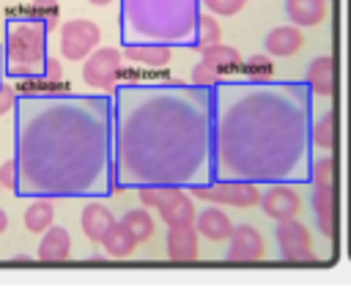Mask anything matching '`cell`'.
<instances>
[{
    "label": "cell",
    "mask_w": 351,
    "mask_h": 293,
    "mask_svg": "<svg viewBox=\"0 0 351 293\" xmlns=\"http://www.w3.org/2000/svg\"><path fill=\"white\" fill-rule=\"evenodd\" d=\"M19 197H107L115 183V99L19 96L14 107Z\"/></svg>",
    "instance_id": "1"
},
{
    "label": "cell",
    "mask_w": 351,
    "mask_h": 293,
    "mask_svg": "<svg viewBox=\"0 0 351 293\" xmlns=\"http://www.w3.org/2000/svg\"><path fill=\"white\" fill-rule=\"evenodd\" d=\"M115 183L192 189L214 181V96L184 82L115 88Z\"/></svg>",
    "instance_id": "2"
},
{
    "label": "cell",
    "mask_w": 351,
    "mask_h": 293,
    "mask_svg": "<svg viewBox=\"0 0 351 293\" xmlns=\"http://www.w3.org/2000/svg\"><path fill=\"white\" fill-rule=\"evenodd\" d=\"M282 90L271 82H230L211 90L214 96V178L217 181H296L299 175L282 145L293 137L282 129Z\"/></svg>",
    "instance_id": "3"
},
{
    "label": "cell",
    "mask_w": 351,
    "mask_h": 293,
    "mask_svg": "<svg viewBox=\"0 0 351 293\" xmlns=\"http://www.w3.org/2000/svg\"><path fill=\"white\" fill-rule=\"evenodd\" d=\"M200 0H121V41L126 44H181L197 41Z\"/></svg>",
    "instance_id": "4"
},
{
    "label": "cell",
    "mask_w": 351,
    "mask_h": 293,
    "mask_svg": "<svg viewBox=\"0 0 351 293\" xmlns=\"http://www.w3.org/2000/svg\"><path fill=\"white\" fill-rule=\"evenodd\" d=\"M47 25L33 16V11L14 8L5 19V77L11 79H38L47 66Z\"/></svg>",
    "instance_id": "5"
},
{
    "label": "cell",
    "mask_w": 351,
    "mask_h": 293,
    "mask_svg": "<svg viewBox=\"0 0 351 293\" xmlns=\"http://www.w3.org/2000/svg\"><path fill=\"white\" fill-rule=\"evenodd\" d=\"M192 197L197 200H208L214 205H233V208H250V205H261L263 189L255 181H208V183H197L189 189Z\"/></svg>",
    "instance_id": "6"
},
{
    "label": "cell",
    "mask_w": 351,
    "mask_h": 293,
    "mask_svg": "<svg viewBox=\"0 0 351 293\" xmlns=\"http://www.w3.org/2000/svg\"><path fill=\"white\" fill-rule=\"evenodd\" d=\"M99 41H101V30L93 19H69L58 30L60 55L66 60H85L99 49Z\"/></svg>",
    "instance_id": "7"
},
{
    "label": "cell",
    "mask_w": 351,
    "mask_h": 293,
    "mask_svg": "<svg viewBox=\"0 0 351 293\" xmlns=\"http://www.w3.org/2000/svg\"><path fill=\"white\" fill-rule=\"evenodd\" d=\"M123 52L115 47H99L82 63V79L96 90H115L118 79L123 77Z\"/></svg>",
    "instance_id": "8"
},
{
    "label": "cell",
    "mask_w": 351,
    "mask_h": 293,
    "mask_svg": "<svg viewBox=\"0 0 351 293\" xmlns=\"http://www.w3.org/2000/svg\"><path fill=\"white\" fill-rule=\"evenodd\" d=\"M277 246H280V255L285 260H296V263H304V260H315V252H313V238L307 233V227L293 216V219H282L277 222Z\"/></svg>",
    "instance_id": "9"
},
{
    "label": "cell",
    "mask_w": 351,
    "mask_h": 293,
    "mask_svg": "<svg viewBox=\"0 0 351 293\" xmlns=\"http://www.w3.org/2000/svg\"><path fill=\"white\" fill-rule=\"evenodd\" d=\"M261 208L269 219L274 222H282V219H293L302 208V197L299 192L288 183V181H274L263 189V197H261Z\"/></svg>",
    "instance_id": "10"
},
{
    "label": "cell",
    "mask_w": 351,
    "mask_h": 293,
    "mask_svg": "<svg viewBox=\"0 0 351 293\" xmlns=\"http://www.w3.org/2000/svg\"><path fill=\"white\" fill-rule=\"evenodd\" d=\"M263 255H266L263 235H261L252 225H239V227H233V233H230V238H228V249H225V257H228V260L252 263V260H261Z\"/></svg>",
    "instance_id": "11"
},
{
    "label": "cell",
    "mask_w": 351,
    "mask_h": 293,
    "mask_svg": "<svg viewBox=\"0 0 351 293\" xmlns=\"http://www.w3.org/2000/svg\"><path fill=\"white\" fill-rule=\"evenodd\" d=\"M167 257L186 263L195 260L200 255V244H197V227L195 225H173L167 227Z\"/></svg>",
    "instance_id": "12"
},
{
    "label": "cell",
    "mask_w": 351,
    "mask_h": 293,
    "mask_svg": "<svg viewBox=\"0 0 351 293\" xmlns=\"http://www.w3.org/2000/svg\"><path fill=\"white\" fill-rule=\"evenodd\" d=\"M195 227H197V233L206 235L208 241H228L236 225H233V219H230L219 205L211 203L208 208L197 211V216H195Z\"/></svg>",
    "instance_id": "13"
},
{
    "label": "cell",
    "mask_w": 351,
    "mask_h": 293,
    "mask_svg": "<svg viewBox=\"0 0 351 293\" xmlns=\"http://www.w3.org/2000/svg\"><path fill=\"white\" fill-rule=\"evenodd\" d=\"M302 44H304V36H302L299 25H277L263 38L266 52L274 55V58H291L302 49Z\"/></svg>",
    "instance_id": "14"
},
{
    "label": "cell",
    "mask_w": 351,
    "mask_h": 293,
    "mask_svg": "<svg viewBox=\"0 0 351 293\" xmlns=\"http://www.w3.org/2000/svg\"><path fill=\"white\" fill-rule=\"evenodd\" d=\"M159 216L167 227L173 225H195V203H192V192L178 186L173 192V197H167V203L159 208Z\"/></svg>",
    "instance_id": "15"
},
{
    "label": "cell",
    "mask_w": 351,
    "mask_h": 293,
    "mask_svg": "<svg viewBox=\"0 0 351 293\" xmlns=\"http://www.w3.org/2000/svg\"><path fill=\"white\" fill-rule=\"evenodd\" d=\"M203 58L200 60H206L214 71H219L225 79L228 77H233V74H241V68H244V60H241V55L233 49V47H228V44H211V47H206L203 52H200Z\"/></svg>",
    "instance_id": "16"
},
{
    "label": "cell",
    "mask_w": 351,
    "mask_h": 293,
    "mask_svg": "<svg viewBox=\"0 0 351 293\" xmlns=\"http://www.w3.org/2000/svg\"><path fill=\"white\" fill-rule=\"evenodd\" d=\"M71 255V235L63 230V227H49L41 233V241H38V252L36 257L38 260H47V263H60Z\"/></svg>",
    "instance_id": "17"
},
{
    "label": "cell",
    "mask_w": 351,
    "mask_h": 293,
    "mask_svg": "<svg viewBox=\"0 0 351 293\" xmlns=\"http://www.w3.org/2000/svg\"><path fill=\"white\" fill-rule=\"evenodd\" d=\"M112 225H115V216H112L110 208H104L101 203H88V205L82 208L80 227H82V233H85L90 241L101 244V238L107 235V230H110Z\"/></svg>",
    "instance_id": "18"
},
{
    "label": "cell",
    "mask_w": 351,
    "mask_h": 293,
    "mask_svg": "<svg viewBox=\"0 0 351 293\" xmlns=\"http://www.w3.org/2000/svg\"><path fill=\"white\" fill-rule=\"evenodd\" d=\"M326 11H329V0H285V14L291 25L299 27H313L324 22Z\"/></svg>",
    "instance_id": "19"
},
{
    "label": "cell",
    "mask_w": 351,
    "mask_h": 293,
    "mask_svg": "<svg viewBox=\"0 0 351 293\" xmlns=\"http://www.w3.org/2000/svg\"><path fill=\"white\" fill-rule=\"evenodd\" d=\"M123 55H126L129 63H140V66H148V68H162V66L170 63L173 49L167 44H126Z\"/></svg>",
    "instance_id": "20"
},
{
    "label": "cell",
    "mask_w": 351,
    "mask_h": 293,
    "mask_svg": "<svg viewBox=\"0 0 351 293\" xmlns=\"http://www.w3.org/2000/svg\"><path fill=\"white\" fill-rule=\"evenodd\" d=\"M137 238H134V233L123 225V222H115L110 230H107V235L101 238V246H104V255L107 257H129L134 249H137Z\"/></svg>",
    "instance_id": "21"
},
{
    "label": "cell",
    "mask_w": 351,
    "mask_h": 293,
    "mask_svg": "<svg viewBox=\"0 0 351 293\" xmlns=\"http://www.w3.org/2000/svg\"><path fill=\"white\" fill-rule=\"evenodd\" d=\"M332 85H335V60L329 55H321L307 68V88L315 96H329Z\"/></svg>",
    "instance_id": "22"
},
{
    "label": "cell",
    "mask_w": 351,
    "mask_h": 293,
    "mask_svg": "<svg viewBox=\"0 0 351 293\" xmlns=\"http://www.w3.org/2000/svg\"><path fill=\"white\" fill-rule=\"evenodd\" d=\"M332 197H335L332 186L313 183V214H315V222L326 238L332 235V222H335V200Z\"/></svg>",
    "instance_id": "23"
},
{
    "label": "cell",
    "mask_w": 351,
    "mask_h": 293,
    "mask_svg": "<svg viewBox=\"0 0 351 293\" xmlns=\"http://www.w3.org/2000/svg\"><path fill=\"white\" fill-rule=\"evenodd\" d=\"M55 222V208L49 197H33V203L25 208V227L30 233H44Z\"/></svg>",
    "instance_id": "24"
},
{
    "label": "cell",
    "mask_w": 351,
    "mask_h": 293,
    "mask_svg": "<svg viewBox=\"0 0 351 293\" xmlns=\"http://www.w3.org/2000/svg\"><path fill=\"white\" fill-rule=\"evenodd\" d=\"M244 79L250 82H271L274 79V63H271V55L261 52V55H250L244 60V68H241Z\"/></svg>",
    "instance_id": "25"
},
{
    "label": "cell",
    "mask_w": 351,
    "mask_h": 293,
    "mask_svg": "<svg viewBox=\"0 0 351 293\" xmlns=\"http://www.w3.org/2000/svg\"><path fill=\"white\" fill-rule=\"evenodd\" d=\"M222 41V25L217 22L214 14H206L200 11V19H197V41H195V49L203 52L206 47L211 44H219Z\"/></svg>",
    "instance_id": "26"
},
{
    "label": "cell",
    "mask_w": 351,
    "mask_h": 293,
    "mask_svg": "<svg viewBox=\"0 0 351 293\" xmlns=\"http://www.w3.org/2000/svg\"><path fill=\"white\" fill-rule=\"evenodd\" d=\"M121 222L134 233L137 241H148V238L154 235V216L148 214L145 205H143V208H132V211H126Z\"/></svg>",
    "instance_id": "27"
},
{
    "label": "cell",
    "mask_w": 351,
    "mask_h": 293,
    "mask_svg": "<svg viewBox=\"0 0 351 293\" xmlns=\"http://www.w3.org/2000/svg\"><path fill=\"white\" fill-rule=\"evenodd\" d=\"M178 186H167V183H148V186H140L137 189V194H140V203L145 205V208H162L165 203H167V197H173V192H176Z\"/></svg>",
    "instance_id": "28"
},
{
    "label": "cell",
    "mask_w": 351,
    "mask_h": 293,
    "mask_svg": "<svg viewBox=\"0 0 351 293\" xmlns=\"http://www.w3.org/2000/svg\"><path fill=\"white\" fill-rule=\"evenodd\" d=\"M30 11H33V16H38L47 25L49 33L60 30V5H58V0H33Z\"/></svg>",
    "instance_id": "29"
},
{
    "label": "cell",
    "mask_w": 351,
    "mask_h": 293,
    "mask_svg": "<svg viewBox=\"0 0 351 293\" xmlns=\"http://www.w3.org/2000/svg\"><path fill=\"white\" fill-rule=\"evenodd\" d=\"M189 82H192V85H197V88H208V90H214L217 85H222V82H225V77H222L219 71H214L206 60H200V63H195V66H192Z\"/></svg>",
    "instance_id": "30"
},
{
    "label": "cell",
    "mask_w": 351,
    "mask_h": 293,
    "mask_svg": "<svg viewBox=\"0 0 351 293\" xmlns=\"http://www.w3.org/2000/svg\"><path fill=\"white\" fill-rule=\"evenodd\" d=\"M310 142H313V148H318V151H329L332 148V115L329 112H324L315 123H313V129H310Z\"/></svg>",
    "instance_id": "31"
},
{
    "label": "cell",
    "mask_w": 351,
    "mask_h": 293,
    "mask_svg": "<svg viewBox=\"0 0 351 293\" xmlns=\"http://www.w3.org/2000/svg\"><path fill=\"white\" fill-rule=\"evenodd\" d=\"M41 79L47 82V85H52L55 90H71L69 88V82H63V66H60V60L58 58H47V66H44V74H41Z\"/></svg>",
    "instance_id": "32"
},
{
    "label": "cell",
    "mask_w": 351,
    "mask_h": 293,
    "mask_svg": "<svg viewBox=\"0 0 351 293\" xmlns=\"http://www.w3.org/2000/svg\"><path fill=\"white\" fill-rule=\"evenodd\" d=\"M200 5L208 11V14H219V16H233L241 11L244 0H200Z\"/></svg>",
    "instance_id": "33"
},
{
    "label": "cell",
    "mask_w": 351,
    "mask_h": 293,
    "mask_svg": "<svg viewBox=\"0 0 351 293\" xmlns=\"http://www.w3.org/2000/svg\"><path fill=\"white\" fill-rule=\"evenodd\" d=\"M0 183L11 192H16V183H19V170H16V159H8L0 164Z\"/></svg>",
    "instance_id": "34"
},
{
    "label": "cell",
    "mask_w": 351,
    "mask_h": 293,
    "mask_svg": "<svg viewBox=\"0 0 351 293\" xmlns=\"http://www.w3.org/2000/svg\"><path fill=\"white\" fill-rule=\"evenodd\" d=\"M16 101H19V90L3 82V85H0V115H3V112H8V110H14V107H16Z\"/></svg>",
    "instance_id": "35"
},
{
    "label": "cell",
    "mask_w": 351,
    "mask_h": 293,
    "mask_svg": "<svg viewBox=\"0 0 351 293\" xmlns=\"http://www.w3.org/2000/svg\"><path fill=\"white\" fill-rule=\"evenodd\" d=\"M3 77H5V52L0 47V85H3Z\"/></svg>",
    "instance_id": "36"
},
{
    "label": "cell",
    "mask_w": 351,
    "mask_h": 293,
    "mask_svg": "<svg viewBox=\"0 0 351 293\" xmlns=\"http://www.w3.org/2000/svg\"><path fill=\"white\" fill-rule=\"evenodd\" d=\"M5 227H8V216H5V211L0 208V233H5Z\"/></svg>",
    "instance_id": "37"
},
{
    "label": "cell",
    "mask_w": 351,
    "mask_h": 293,
    "mask_svg": "<svg viewBox=\"0 0 351 293\" xmlns=\"http://www.w3.org/2000/svg\"><path fill=\"white\" fill-rule=\"evenodd\" d=\"M14 260H16V263H27V260H33V257H30V255H25V252H22V255H14Z\"/></svg>",
    "instance_id": "38"
},
{
    "label": "cell",
    "mask_w": 351,
    "mask_h": 293,
    "mask_svg": "<svg viewBox=\"0 0 351 293\" xmlns=\"http://www.w3.org/2000/svg\"><path fill=\"white\" fill-rule=\"evenodd\" d=\"M90 5H107V3H112V0H88Z\"/></svg>",
    "instance_id": "39"
},
{
    "label": "cell",
    "mask_w": 351,
    "mask_h": 293,
    "mask_svg": "<svg viewBox=\"0 0 351 293\" xmlns=\"http://www.w3.org/2000/svg\"><path fill=\"white\" fill-rule=\"evenodd\" d=\"M244 3H247V0H244Z\"/></svg>",
    "instance_id": "40"
},
{
    "label": "cell",
    "mask_w": 351,
    "mask_h": 293,
    "mask_svg": "<svg viewBox=\"0 0 351 293\" xmlns=\"http://www.w3.org/2000/svg\"><path fill=\"white\" fill-rule=\"evenodd\" d=\"M0 186H3V183H0Z\"/></svg>",
    "instance_id": "41"
}]
</instances>
